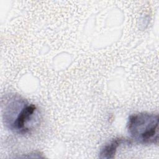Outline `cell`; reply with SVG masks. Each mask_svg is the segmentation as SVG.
<instances>
[{
    "instance_id": "cell-1",
    "label": "cell",
    "mask_w": 159,
    "mask_h": 159,
    "mask_svg": "<svg viewBox=\"0 0 159 159\" xmlns=\"http://www.w3.org/2000/svg\"><path fill=\"white\" fill-rule=\"evenodd\" d=\"M2 118L4 125L20 135L30 133L40 123L37 106L17 94H9L1 100Z\"/></svg>"
},
{
    "instance_id": "cell-2",
    "label": "cell",
    "mask_w": 159,
    "mask_h": 159,
    "mask_svg": "<svg viewBox=\"0 0 159 159\" xmlns=\"http://www.w3.org/2000/svg\"><path fill=\"white\" fill-rule=\"evenodd\" d=\"M127 130L130 138L140 144H158V115L142 112L129 116Z\"/></svg>"
},
{
    "instance_id": "cell-3",
    "label": "cell",
    "mask_w": 159,
    "mask_h": 159,
    "mask_svg": "<svg viewBox=\"0 0 159 159\" xmlns=\"http://www.w3.org/2000/svg\"><path fill=\"white\" fill-rule=\"evenodd\" d=\"M131 143L132 142L130 140L123 137L114 138L101 148L99 153V157L102 159L114 158L115 157L117 148L120 145H129L131 144Z\"/></svg>"
}]
</instances>
